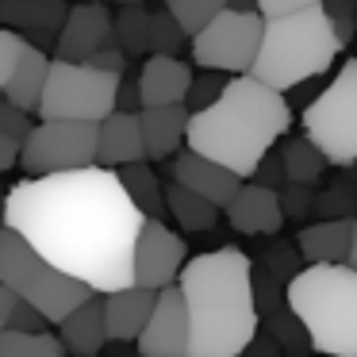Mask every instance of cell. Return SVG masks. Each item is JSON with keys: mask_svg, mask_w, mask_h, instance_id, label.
<instances>
[{"mask_svg": "<svg viewBox=\"0 0 357 357\" xmlns=\"http://www.w3.org/2000/svg\"><path fill=\"white\" fill-rule=\"evenodd\" d=\"M162 292L154 288H119V292L104 296V307H108V334L112 342H139L142 331H146L150 315H154Z\"/></svg>", "mask_w": 357, "mask_h": 357, "instance_id": "obj_19", "label": "cell"}, {"mask_svg": "<svg viewBox=\"0 0 357 357\" xmlns=\"http://www.w3.org/2000/svg\"><path fill=\"white\" fill-rule=\"evenodd\" d=\"M265 24L269 20L261 12H238L227 8L223 16H215L200 35L192 39V62L200 70H215V73H242L254 70L257 54H261L265 43Z\"/></svg>", "mask_w": 357, "mask_h": 357, "instance_id": "obj_10", "label": "cell"}, {"mask_svg": "<svg viewBox=\"0 0 357 357\" xmlns=\"http://www.w3.org/2000/svg\"><path fill=\"white\" fill-rule=\"evenodd\" d=\"M0 20L4 27L20 35H39V47L47 39L58 43L62 35L66 20H70V8H66V0H0Z\"/></svg>", "mask_w": 357, "mask_h": 357, "instance_id": "obj_20", "label": "cell"}, {"mask_svg": "<svg viewBox=\"0 0 357 357\" xmlns=\"http://www.w3.org/2000/svg\"><path fill=\"white\" fill-rule=\"evenodd\" d=\"M346 265H354V269H357V238H354V254H349V261Z\"/></svg>", "mask_w": 357, "mask_h": 357, "instance_id": "obj_39", "label": "cell"}, {"mask_svg": "<svg viewBox=\"0 0 357 357\" xmlns=\"http://www.w3.org/2000/svg\"><path fill=\"white\" fill-rule=\"evenodd\" d=\"M123 77L104 73L89 62L54 58L47 77V93L39 104V119H73V123H104L119 112Z\"/></svg>", "mask_w": 357, "mask_h": 357, "instance_id": "obj_7", "label": "cell"}, {"mask_svg": "<svg viewBox=\"0 0 357 357\" xmlns=\"http://www.w3.org/2000/svg\"><path fill=\"white\" fill-rule=\"evenodd\" d=\"M93 165H100V123L73 119H39L20 158V169L27 177H54Z\"/></svg>", "mask_w": 357, "mask_h": 357, "instance_id": "obj_9", "label": "cell"}, {"mask_svg": "<svg viewBox=\"0 0 357 357\" xmlns=\"http://www.w3.org/2000/svg\"><path fill=\"white\" fill-rule=\"evenodd\" d=\"M165 204H169V215L177 219V227H181V231H188V234L211 231V227L219 223V211H223V208H215L211 200H204L200 192L177 185V181L165 185Z\"/></svg>", "mask_w": 357, "mask_h": 357, "instance_id": "obj_24", "label": "cell"}, {"mask_svg": "<svg viewBox=\"0 0 357 357\" xmlns=\"http://www.w3.org/2000/svg\"><path fill=\"white\" fill-rule=\"evenodd\" d=\"M116 43L127 54H154V12H146L142 4L119 8L116 16Z\"/></svg>", "mask_w": 357, "mask_h": 357, "instance_id": "obj_28", "label": "cell"}, {"mask_svg": "<svg viewBox=\"0 0 357 357\" xmlns=\"http://www.w3.org/2000/svg\"><path fill=\"white\" fill-rule=\"evenodd\" d=\"M66 342L50 331H0V357H66Z\"/></svg>", "mask_w": 357, "mask_h": 357, "instance_id": "obj_29", "label": "cell"}, {"mask_svg": "<svg viewBox=\"0 0 357 357\" xmlns=\"http://www.w3.org/2000/svg\"><path fill=\"white\" fill-rule=\"evenodd\" d=\"M31 131H35L31 112H24V108L4 100V108H0V169H16L20 165Z\"/></svg>", "mask_w": 357, "mask_h": 357, "instance_id": "obj_27", "label": "cell"}, {"mask_svg": "<svg viewBox=\"0 0 357 357\" xmlns=\"http://www.w3.org/2000/svg\"><path fill=\"white\" fill-rule=\"evenodd\" d=\"M192 70L177 54H150L139 70V93L142 108H169V104H188L192 96Z\"/></svg>", "mask_w": 357, "mask_h": 357, "instance_id": "obj_15", "label": "cell"}, {"mask_svg": "<svg viewBox=\"0 0 357 357\" xmlns=\"http://www.w3.org/2000/svg\"><path fill=\"white\" fill-rule=\"evenodd\" d=\"M181 292L192 323L188 357H242L257 342V288L254 261L242 250L223 246L188 257L181 273Z\"/></svg>", "mask_w": 357, "mask_h": 357, "instance_id": "obj_2", "label": "cell"}, {"mask_svg": "<svg viewBox=\"0 0 357 357\" xmlns=\"http://www.w3.org/2000/svg\"><path fill=\"white\" fill-rule=\"evenodd\" d=\"M146 158V139H142L139 112H116L100 123V165L104 169H123Z\"/></svg>", "mask_w": 357, "mask_h": 357, "instance_id": "obj_22", "label": "cell"}, {"mask_svg": "<svg viewBox=\"0 0 357 357\" xmlns=\"http://www.w3.org/2000/svg\"><path fill=\"white\" fill-rule=\"evenodd\" d=\"M58 338L66 342V349H70L73 357H96V354H100L104 342H112V334H108V307H104L100 296L89 300L85 307L73 311V315L58 326Z\"/></svg>", "mask_w": 357, "mask_h": 357, "instance_id": "obj_23", "label": "cell"}, {"mask_svg": "<svg viewBox=\"0 0 357 357\" xmlns=\"http://www.w3.org/2000/svg\"><path fill=\"white\" fill-rule=\"evenodd\" d=\"M315 4H326V0H257V12L265 20H277V16H292V12L315 8Z\"/></svg>", "mask_w": 357, "mask_h": 357, "instance_id": "obj_35", "label": "cell"}, {"mask_svg": "<svg viewBox=\"0 0 357 357\" xmlns=\"http://www.w3.org/2000/svg\"><path fill=\"white\" fill-rule=\"evenodd\" d=\"M185 27L173 20V12H158L154 16V54H177L185 47Z\"/></svg>", "mask_w": 357, "mask_h": 357, "instance_id": "obj_31", "label": "cell"}, {"mask_svg": "<svg viewBox=\"0 0 357 357\" xmlns=\"http://www.w3.org/2000/svg\"><path fill=\"white\" fill-rule=\"evenodd\" d=\"M188 349H192V323L185 292L181 284L162 288V300L139 338V357H188Z\"/></svg>", "mask_w": 357, "mask_h": 357, "instance_id": "obj_14", "label": "cell"}, {"mask_svg": "<svg viewBox=\"0 0 357 357\" xmlns=\"http://www.w3.org/2000/svg\"><path fill=\"white\" fill-rule=\"evenodd\" d=\"M139 119H142V139H146V158L150 162H165V158L181 154V142H188L192 108H188V104L142 108Z\"/></svg>", "mask_w": 357, "mask_h": 357, "instance_id": "obj_21", "label": "cell"}, {"mask_svg": "<svg viewBox=\"0 0 357 357\" xmlns=\"http://www.w3.org/2000/svg\"><path fill=\"white\" fill-rule=\"evenodd\" d=\"M346 47L334 27V16L326 4L292 12V16H277L265 24V43L261 54L254 62V77L265 81L277 93L303 85V81L319 77L334 66L338 50Z\"/></svg>", "mask_w": 357, "mask_h": 357, "instance_id": "obj_4", "label": "cell"}, {"mask_svg": "<svg viewBox=\"0 0 357 357\" xmlns=\"http://www.w3.org/2000/svg\"><path fill=\"white\" fill-rule=\"evenodd\" d=\"M254 181H257V185H265V188H277V192H280V185H288V169H284V158H280V154H269V158H265L261 165H257Z\"/></svg>", "mask_w": 357, "mask_h": 357, "instance_id": "obj_34", "label": "cell"}, {"mask_svg": "<svg viewBox=\"0 0 357 357\" xmlns=\"http://www.w3.org/2000/svg\"><path fill=\"white\" fill-rule=\"evenodd\" d=\"M119 177H123V185H127V192H131V200L142 208V215H146V219L169 215L165 188H162V181H158V173H154V165H150V162L123 165V169H119Z\"/></svg>", "mask_w": 357, "mask_h": 357, "instance_id": "obj_25", "label": "cell"}, {"mask_svg": "<svg viewBox=\"0 0 357 357\" xmlns=\"http://www.w3.org/2000/svg\"><path fill=\"white\" fill-rule=\"evenodd\" d=\"M112 43H116V16L108 12V0H85L70 8V20L54 43V58L89 62Z\"/></svg>", "mask_w": 357, "mask_h": 357, "instance_id": "obj_13", "label": "cell"}, {"mask_svg": "<svg viewBox=\"0 0 357 357\" xmlns=\"http://www.w3.org/2000/svg\"><path fill=\"white\" fill-rule=\"evenodd\" d=\"M50 66H54V58H47L39 43H31L12 27L0 31V93L8 104L24 112H39Z\"/></svg>", "mask_w": 357, "mask_h": 357, "instance_id": "obj_11", "label": "cell"}, {"mask_svg": "<svg viewBox=\"0 0 357 357\" xmlns=\"http://www.w3.org/2000/svg\"><path fill=\"white\" fill-rule=\"evenodd\" d=\"M354 238H357V219L349 215L323 219V223L296 231V250L311 265H346L349 254H354Z\"/></svg>", "mask_w": 357, "mask_h": 357, "instance_id": "obj_18", "label": "cell"}, {"mask_svg": "<svg viewBox=\"0 0 357 357\" xmlns=\"http://www.w3.org/2000/svg\"><path fill=\"white\" fill-rule=\"evenodd\" d=\"M173 181L185 185V188H192V192H200L204 200H211L215 208H223V211L242 188L238 173H231L227 165L196 154V150H181V154L173 158Z\"/></svg>", "mask_w": 357, "mask_h": 357, "instance_id": "obj_16", "label": "cell"}, {"mask_svg": "<svg viewBox=\"0 0 357 357\" xmlns=\"http://www.w3.org/2000/svg\"><path fill=\"white\" fill-rule=\"evenodd\" d=\"M227 223L234 227L238 234H277L284 227V200H280L277 188H265L257 181L238 188L231 204H227Z\"/></svg>", "mask_w": 357, "mask_h": 357, "instance_id": "obj_17", "label": "cell"}, {"mask_svg": "<svg viewBox=\"0 0 357 357\" xmlns=\"http://www.w3.org/2000/svg\"><path fill=\"white\" fill-rule=\"evenodd\" d=\"M4 227L20 231L50 265L112 296L135 284V250L146 215L119 169L27 177L8 188Z\"/></svg>", "mask_w": 357, "mask_h": 357, "instance_id": "obj_1", "label": "cell"}, {"mask_svg": "<svg viewBox=\"0 0 357 357\" xmlns=\"http://www.w3.org/2000/svg\"><path fill=\"white\" fill-rule=\"evenodd\" d=\"M20 300H24V296H20L16 288H8V284H0V331H4V326H8V319L16 315Z\"/></svg>", "mask_w": 357, "mask_h": 357, "instance_id": "obj_37", "label": "cell"}, {"mask_svg": "<svg viewBox=\"0 0 357 357\" xmlns=\"http://www.w3.org/2000/svg\"><path fill=\"white\" fill-rule=\"evenodd\" d=\"M185 238L165 227V219H146L139 250H135V284L139 288H173L185 273Z\"/></svg>", "mask_w": 357, "mask_h": 357, "instance_id": "obj_12", "label": "cell"}, {"mask_svg": "<svg viewBox=\"0 0 357 357\" xmlns=\"http://www.w3.org/2000/svg\"><path fill=\"white\" fill-rule=\"evenodd\" d=\"M0 284L16 288L31 307H39L50 319V326H62L77 307H85L89 300H96V288H89L85 280L62 273L58 265H50L31 242L20 231L4 227L0 231Z\"/></svg>", "mask_w": 357, "mask_h": 357, "instance_id": "obj_6", "label": "cell"}, {"mask_svg": "<svg viewBox=\"0 0 357 357\" xmlns=\"http://www.w3.org/2000/svg\"><path fill=\"white\" fill-rule=\"evenodd\" d=\"M280 158H284V169H288V185H315L326 173V165H331L326 154L307 139V135L288 139L284 146H280Z\"/></svg>", "mask_w": 357, "mask_h": 357, "instance_id": "obj_26", "label": "cell"}, {"mask_svg": "<svg viewBox=\"0 0 357 357\" xmlns=\"http://www.w3.org/2000/svg\"><path fill=\"white\" fill-rule=\"evenodd\" d=\"M108 4H119V8H131V4H142V0H108Z\"/></svg>", "mask_w": 357, "mask_h": 357, "instance_id": "obj_38", "label": "cell"}, {"mask_svg": "<svg viewBox=\"0 0 357 357\" xmlns=\"http://www.w3.org/2000/svg\"><path fill=\"white\" fill-rule=\"evenodd\" d=\"M280 200H284V215L288 219H303L311 211V185H284L280 188Z\"/></svg>", "mask_w": 357, "mask_h": 357, "instance_id": "obj_33", "label": "cell"}, {"mask_svg": "<svg viewBox=\"0 0 357 357\" xmlns=\"http://www.w3.org/2000/svg\"><path fill=\"white\" fill-rule=\"evenodd\" d=\"M288 127H292V108L284 93L269 89L254 73H242V77H231V85L211 108L192 112L188 150L227 165L246 181L273 154L277 139L288 135Z\"/></svg>", "mask_w": 357, "mask_h": 357, "instance_id": "obj_3", "label": "cell"}, {"mask_svg": "<svg viewBox=\"0 0 357 357\" xmlns=\"http://www.w3.org/2000/svg\"><path fill=\"white\" fill-rule=\"evenodd\" d=\"M288 307L303 323L311 349L323 357H357V269L307 265L284 288Z\"/></svg>", "mask_w": 357, "mask_h": 357, "instance_id": "obj_5", "label": "cell"}, {"mask_svg": "<svg viewBox=\"0 0 357 357\" xmlns=\"http://www.w3.org/2000/svg\"><path fill=\"white\" fill-rule=\"evenodd\" d=\"M231 85V81H223L215 70H208L204 77H196V85H192V96H188V108L192 112H204V108H211V104L223 96V89Z\"/></svg>", "mask_w": 357, "mask_h": 357, "instance_id": "obj_32", "label": "cell"}, {"mask_svg": "<svg viewBox=\"0 0 357 357\" xmlns=\"http://www.w3.org/2000/svg\"><path fill=\"white\" fill-rule=\"evenodd\" d=\"M303 135L323 150L331 165H357V58H346L338 77L303 108Z\"/></svg>", "mask_w": 357, "mask_h": 357, "instance_id": "obj_8", "label": "cell"}, {"mask_svg": "<svg viewBox=\"0 0 357 357\" xmlns=\"http://www.w3.org/2000/svg\"><path fill=\"white\" fill-rule=\"evenodd\" d=\"M89 66H96V70H104V73H116V77H123V73H127V50L119 47V43H112V47H104L96 58H89Z\"/></svg>", "mask_w": 357, "mask_h": 357, "instance_id": "obj_36", "label": "cell"}, {"mask_svg": "<svg viewBox=\"0 0 357 357\" xmlns=\"http://www.w3.org/2000/svg\"><path fill=\"white\" fill-rule=\"evenodd\" d=\"M227 8H231V0H165V12H173V20L185 27L188 39H196Z\"/></svg>", "mask_w": 357, "mask_h": 357, "instance_id": "obj_30", "label": "cell"}]
</instances>
